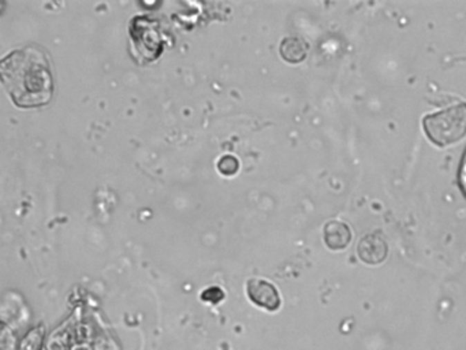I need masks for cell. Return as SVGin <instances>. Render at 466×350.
Instances as JSON below:
<instances>
[{
    "label": "cell",
    "instance_id": "obj_1",
    "mask_svg": "<svg viewBox=\"0 0 466 350\" xmlns=\"http://www.w3.org/2000/svg\"><path fill=\"white\" fill-rule=\"evenodd\" d=\"M1 82L15 106L35 109L50 103L54 81L46 53L29 46L1 59Z\"/></svg>",
    "mask_w": 466,
    "mask_h": 350
},
{
    "label": "cell",
    "instance_id": "obj_2",
    "mask_svg": "<svg viewBox=\"0 0 466 350\" xmlns=\"http://www.w3.org/2000/svg\"><path fill=\"white\" fill-rule=\"evenodd\" d=\"M424 130L438 145H450L466 134V104L460 103L424 117Z\"/></svg>",
    "mask_w": 466,
    "mask_h": 350
},
{
    "label": "cell",
    "instance_id": "obj_3",
    "mask_svg": "<svg viewBox=\"0 0 466 350\" xmlns=\"http://www.w3.org/2000/svg\"><path fill=\"white\" fill-rule=\"evenodd\" d=\"M246 293L249 300L259 308L277 311L281 306V295L278 289L265 279L252 278L246 282Z\"/></svg>",
    "mask_w": 466,
    "mask_h": 350
},
{
    "label": "cell",
    "instance_id": "obj_4",
    "mask_svg": "<svg viewBox=\"0 0 466 350\" xmlns=\"http://www.w3.org/2000/svg\"><path fill=\"white\" fill-rule=\"evenodd\" d=\"M357 253H358V257L366 264H371V266L380 264L387 257L389 245L382 234H366L358 242Z\"/></svg>",
    "mask_w": 466,
    "mask_h": 350
},
{
    "label": "cell",
    "instance_id": "obj_5",
    "mask_svg": "<svg viewBox=\"0 0 466 350\" xmlns=\"http://www.w3.org/2000/svg\"><path fill=\"white\" fill-rule=\"evenodd\" d=\"M351 241L350 228L341 221H331L324 226V242L331 250L345 249Z\"/></svg>",
    "mask_w": 466,
    "mask_h": 350
},
{
    "label": "cell",
    "instance_id": "obj_6",
    "mask_svg": "<svg viewBox=\"0 0 466 350\" xmlns=\"http://www.w3.org/2000/svg\"><path fill=\"white\" fill-rule=\"evenodd\" d=\"M279 53L289 63H301L308 55V46L298 37H286L281 43Z\"/></svg>",
    "mask_w": 466,
    "mask_h": 350
},
{
    "label": "cell",
    "instance_id": "obj_7",
    "mask_svg": "<svg viewBox=\"0 0 466 350\" xmlns=\"http://www.w3.org/2000/svg\"><path fill=\"white\" fill-rule=\"evenodd\" d=\"M218 172L225 176H233L239 172V162L233 155H223L218 160Z\"/></svg>",
    "mask_w": 466,
    "mask_h": 350
},
{
    "label": "cell",
    "instance_id": "obj_8",
    "mask_svg": "<svg viewBox=\"0 0 466 350\" xmlns=\"http://www.w3.org/2000/svg\"><path fill=\"white\" fill-rule=\"evenodd\" d=\"M223 297H225V294H223V292H222V289H219V288H216V286L208 288L207 291H204L203 294H201V298H203L204 301L214 302V304H216V302L222 301V300H223Z\"/></svg>",
    "mask_w": 466,
    "mask_h": 350
},
{
    "label": "cell",
    "instance_id": "obj_9",
    "mask_svg": "<svg viewBox=\"0 0 466 350\" xmlns=\"http://www.w3.org/2000/svg\"><path fill=\"white\" fill-rule=\"evenodd\" d=\"M461 183L464 187V192L466 194V156L464 158V163H463V169H461Z\"/></svg>",
    "mask_w": 466,
    "mask_h": 350
}]
</instances>
